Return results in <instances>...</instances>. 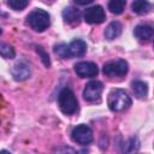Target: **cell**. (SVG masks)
I'll list each match as a JSON object with an SVG mask.
<instances>
[{
	"instance_id": "1",
	"label": "cell",
	"mask_w": 154,
	"mask_h": 154,
	"mask_svg": "<svg viewBox=\"0 0 154 154\" xmlns=\"http://www.w3.org/2000/svg\"><path fill=\"white\" fill-rule=\"evenodd\" d=\"M108 107L111 111L113 112H123L125 109H128L132 101L131 97L128 95V93L123 89H114L109 93L108 95V100H107Z\"/></svg>"
},
{
	"instance_id": "2",
	"label": "cell",
	"mask_w": 154,
	"mask_h": 154,
	"mask_svg": "<svg viewBox=\"0 0 154 154\" xmlns=\"http://www.w3.org/2000/svg\"><path fill=\"white\" fill-rule=\"evenodd\" d=\"M58 106L65 114H73L78 111V101L71 89L64 88L60 90L58 95Z\"/></svg>"
},
{
	"instance_id": "3",
	"label": "cell",
	"mask_w": 154,
	"mask_h": 154,
	"mask_svg": "<svg viewBox=\"0 0 154 154\" xmlns=\"http://www.w3.org/2000/svg\"><path fill=\"white\" fill-rule=\"evenodd\" d=\"M26 22L28 24L30 25L31 29H34L35 31H45L49 24H51V17L48 14V12H46L45 10H41V8H37L35 11H32L28 18H26Z\"/></svg>"
},
{
	"instance_id": "4",
	"label": "cell",
	"mask_w": 154,
	"mask_h": 154,
	"mask_svg": "<svg viewBox=\"0 0 154 154\" xmlns=\"http://www.w3.org/2000/svg\"><path fill=\"white\" fill-rule=\"evenodd\" d=\"M129 71V64L124 59H116L107 61L103 67L102 72L108 77H123Z\"/></svg>"
},
{
	"instance_id": "5",
	"label": "cell",
	"mask_w": 154,
	"mask_h": 154,
	"mask_svg": "<svg viewBox=\"0 0 154 154\" xmlns=\"http://www.w3.org/2000/svg\"><path fill=\"white\" fill-rule=\"evenodd\" d=\"M103 91V84L100 81H90L85 84L83 90V97L88 102H99Z\"/></svg>"
},
{
	"instance_id": "6",
	"label": "cell",
	"mask_w": 154,
	"mask_h": 154,
	"mask_svg": "<svg viewBox=\"0 0 154 154\" xmlns=\"http://www.w3.org/2000/svg\"><path fill=\"white\" fill-rule=\"evenodd\" d=\"M71 136L75 142H77L78 144H82V146L89 144L93 141V131L85 124H81V125H77L76 128H73Z\"/></svg>"
},
{
	"instance_id": "7",
	"label": "cell",
	"mask_w": 154,
	"mask_h": 154,
	"mask_svg": "<svg viewBox=\"0 0 154 154\" xmlns=\"http://www.w3.org/2000/svg\"><path fill=\"white\" fill-rule=\"evenodd\" d=\"M75 72L81 78L85 77H95L99 73V67L95 63L91 61H79L75 64Z\"/></svg>"
},
{
	"instance_id": "8",
	"label": "cell",
	"mask_w": 154,
	"mask_h": 154,
	"mask_svg": "<svg viewBox=\"0 0 154 154\" xmlns=\"http://www.w3.org/2000/svg\"><path fill=\"white\" fill-rule=\"evenodd\" d=\"M105 18H106L105 11L100 5L91 6L87 8L84 12V20L89 24H100L105 20Z\"/></svg>"
},
{
	"instance_id": "9",
	"label": "cell",
	"mask_w": 154,
	"mask_h": 154,
	"mask_svg": "<svg viewBox=\"0 0 154 154\" xmlns=\"http://www.w3.org/2000/svg\"><path fill=\"white\" fill-rule=\"evenodd\" d=\"M11 73H12V77L14 78V81L22 82V81H25V79H28L30 77L31 70H30L28 64H25V63H17L11 69Z\"/></svg>"
},
{
	"instance_id": "10",
	"label": "cell",
	"mask_w": 154,
	"mask_h": 154,
	"mask_svg": "<svg viewBox=\"0 0 154 154\" xmlns=\"http://www.w3.org/2000/svg\"><path fill=\"white\" fill-rule=\"evenodd\" d=\"M61 16H63V19H64L65 23H67L70 25H76V24L79 23L81 17H82V13H81V11L77 7L69 6V7H66V8L63 10Z\"/></svg>"
},
{
	"instance_id": "11",
	"label": "cell",
	"mask_w": 154,
	"mask_h": 154,
	"mask_svg": "<svg viewBox=\"0 0 154 154\" xmlns=\"http://www.w3.org/2000/svg\"><path fill=\"white\" fill-rule=\"evenodd\" d=\"M69 52L71 58L72 57H82L87 52V43L83 40L76 38L69 45Z\"/></svg>"
},
{
	"instance_id": "12",
	"label": "cell",
	"mask_w": 154,
	"mask_h": 154,
	"mask_svg": "<svg viewBox=\"0 0 154 154\" xmlns=\"http://www.w3.org/2000/svg\"><path fill=\"white\" fill-rule=\"evenodd\" d=\"M134 35L140 41H149L153 37V28L148 24H140L135 28Z\"/></svg>"
},
{
	"instance_id": "13",
	"label": "cell",
	"mask_w": 154,
	"mask_h": 154,
	"mask_svg": "<svg viewBox=\"0 0 154 154\" xmlns=\"http://www.w3.org/2000/svg\"><path fill=\"white\" fill-rule=\"evenodd\" d=\"M122 30H123V26L120 24V22L118 20H114L112 23H109L105 30V37L109 41L114 40L116 37H118L120 34H122Z\"/></svg>"
},
{
	"instance_id": "14",
	"label": "cell",
	"mask_w": 154,
	"mask_h": 154,
	"mask_svg": "<svg viewBox=\"0 0 154 154\" xmlns=\"http://www.w3.org/2000/svg\"><path fill=\"white\" fill-rule=\"evenodd\" d=\"M131 88L134 90V94L136 97L138 99H144L148 94V85L146 82L143 81H132L131 83Z\"/></svg>"
},
{
	"instance_id": "15",
	"label": "cell",
	"mask_w": 154,
	"mask_h": 154,
	"mask_svg": "<svg viewBox=\"0 0 154 154\" xmlns=\"http://www.w3.org/2000/svg\"><path fill=\"white\" fill-rule=\"evenodd\" d=\"M131 8L137 14H147L148 12H150L152 5L148 0H134Z\"/></svg>"
},
{
	"instance_id": "16",
	"label": "cell",
	"mask_w": 154,
	"mask_h": 154,
	"mask_svg": "<svg viewBox=\"0 0 154 154\" xmlns=\"http://www.w3.org/2000/svg\"><path fill=\"white\" fill-rule=\"evenodd\" d=\"M125 8V0H109L108 10L114 14H120Z\"/></svg>"
},
{
	"instance_id": "17",
	"label": "cell",
	"mask_w": 154,
	"mask_h": 154,
	"mask_svg": "<svg viewBox=\"0 0 154 154\" xmlns=\"http://www.w3.org/2000/svg\"><path fill=\"white\" fill-rule=\"evenodd\" d=\"M140 149V141L137 137H131L126 141V143H124L123 147V152L125 153H134L137 152Z\"/></svg>"
},
{
	"instance_id": "18",
	"label": "cell",
	"mask_w": 154,
	"mask_h": 154,
	"mask_svg": "<svg viewBox=\"0 0 154 154\" xmlns=\"http://www.w3.org/2000/svg\"><path fill=\"white\" fill-rule=\"evenodd\" d=\"M54 53L63 58V59H70L71 55H70V52H69V46L66 43H58L54 46Z\"/></svg>"
},
{
	"instance_id": "19",
	"label": "cell",
	"mask_w": 154,
	"mask_h": 154,
	"mask_svg": "<svg viewBox=\"0 0 154 154\" xmlns=\"http://www.w3.org/2000/svg\"><path fill=\"white\" fill-rule=\"evenodd\" d=\"M0 55L5 59H12L16 55L14 48L8 43H0Z\"/></svg>"
},
{
	"instance_id": "20",
	"label": "cell",
	"mask_w": 154,
	"mask_h": 154,
	"mask_svg": "<svg viewBox=\"0 0 154 154\" xmlns=\"http://www.w3.org/2000/svg\"><path fill=\"white\" fill-rule=\"evenodd\" d=\"M8 6L12 8V10H16V11H20L23 8H25L29 4V0H8Z\"/></svg>"
},
{
	"instance_id": "21",
	"label": "cell",
	"mask_w": 154,
	"mask_h": 154,
	"mask_svg": "<svg viewBox=\"0 0 154 154\" xmlns=\"http://www.w3.org/2000/svg\"><path fill=\"white\" fill-rule=\"evenodd\" d=\"M36 52H37V53H38V55L41 57V59H42V61H43L45 66L49 67V66H51L49 55H48V53H47V52L43 49V47H41V46H36Z\"/></svg>"
},
{
	"instance_id": "22",
	"label": "cell",
	"mask_w": 154,
	"mask_h": 154,
	"mask_svg": "<svg viewBox=\"0 0 154 154\" xmlns=\"http://www.w3.org/2000/svg\"><path fill=\"white\" fill-rule=\"evenodd\" d=\"M94 0H75V2L76 4H78V5H82V6H84V5H88V4H91Z\"/></svg>"
},
{
	"instance_id": "23",
	"label": "cell",
	"mask_w": 154,
	"mask_h": 154,
	"mask_svg": "<svg viewBox=\"0 0 154 154\" xmlns=\"http://www.w3.org/2000/svg\"><path fill=\"white\" fill-rule=\"evenodd\" d=\"M1 34H2V29L0 28V35H1Z\"/></svg>"
}]
</instances>
